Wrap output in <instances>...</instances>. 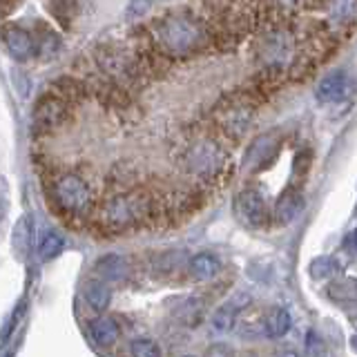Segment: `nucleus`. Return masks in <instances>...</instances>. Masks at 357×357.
<instances>
[{"label": "nucleus", "mask_w": 357, "mask_h": 357, "mask_svg": "<svg viewBox=\"0 0 357 357\" xmlns=\"http://www.w3.org/2000/svg\"><path fill=\"white\" fill-rule=\"evenodd\" d=\"M159 40L167 54L185 56L192 50H197V45L201 40V29L190 18L170 16L159 25Z\"/></svg>", "instance_id": "obj_1"}, {"label": "nucleus", "mask_w": 357, "mask_h": 357, "mask_svg": "<svg viewBox=\"0 0 357 357\" xmlns=\"http://www.w3.org/2000/svg\"><path fill=\"white\" fill-rule=\"evenodd\" d=\"M234 212L237 217L250 228H259L268 221V208H266V199L252 188H245L234 199Z\"/></svg>", "instance_id": "obj_2"}, {"label": "nucleus", "mask_w": 357, "mask_h": 357, "mask_svg": "<svg viewBox=\"0 0 357 357\" xmlns=\"http://www.w3.org/2000/svg\"><path fill=\"white\" fill-rule=\"evenodd\" d=\"M67 116V105L61 98H43L36 112H33V132L38 134H47L54 132L56 128L63 126V121Z\"/></svg>", "instance_id": "obj_3"}, {"label": "nucleus", "mask_w": 357, "mask_h": 357, "mask_svg": "<svg viewBox=\"0 0 357 357\" xmlns=\"http://www.w3.org/2000/svg\"><path fill=\"white\" fill-rule=\"evenodd\" d=\"M248 306H250V295L237 293L234 297H230L226 304H221L215 310V315H212V331H215V333H228L234 324H237V317Z\"/></svg>", "instance_id": "obj_4"}, {"label": "nucleus", "mask_w": 357, "mask_h": 357, "mask_svg": "<svg viewBox=\"0 0 357 357\" xmlns=\"http://www.w3.org/2000/svg\"><path fill=\"white\" fill-rule=\"evenodd\" d=\"M346 94H349V76H346V72H340V70L324 76L317 85L319 103H335V100H342Z\"/></svg>", "instance_id": "obj_5"}, {"label": "nucleus", "mask_w": 357, "mask_h": 357, "mask_svg": "<svg viewBox=\"0 0 357 357\" xmlns=\"http://www.w3.org/2000/svg\"><path fill=\"white\" fill-rule=\"evenodd\" d=\"M221 273V261L212 252H199L188 261V277L195 282H210Z\"/></svg>", "instance_id": "obj_6"}, {"label": "nucleus", "mask_w": 357, "mask_h": 357, "mask_svg": "<svg viewBox=\"0 0 357 357\" xmlns=\"http://www.w3.org/2000/svg\"><path fill=\"white\" fill-rule=\"evenodd\" d=\"M301 208H304V195H301L297 188H288L286 192L277 199L273 217L277 219V223H290L293 219H297Z\"/></svg>", "instance_id": "obj_7"}, {"label": "nucleus", "mask_w": 357, "mask_h": 357, "mask_svg": "<svg viewBox=\"0 0 357 357\" xmlns=\"http://www.w3.org/2000/svg\"><path fill=\"white\" fill-rule=\"evenodd\" d=\"M5 47L16 61H27L33 54V40L25 29L7 27L5 29Z\"/></svg>", "instance_id": "obj_8"}, {"label": "nucleus", "mask_w": 357, "mask_h": 357, "mask_svg": "<svg viewBox=\"0 0 357 357\" xmlns=\"http://www.w3.org/2000/svg\"><path fill=\"white\" fill-rule=\"evenodd\" d=\"M290 326H293V317H290L288 308L275 306L266 312V317H264V335L266 337H273V340L284 337V335L290 331Z\"/></svg>", "instance_id": "obj_9"}, {"label": "nucleus", "mask_w": 357, "mask_h": 357, "mask_svg": "<svg viewBox=\"0 0 357 357\" xmlns=\"http://www.w3.org/2000/svg\"><path fill=\"white\" fill-rule=\"evenodd\" d=\"M290 54H293V40H290L288 33H275V36L268 38L266 43V61L268 65L282 67L288 63Z\"/></svg>", "instance_id": "obj_10"}, {"label": "nucleus", "mask_w": 357, "mask_h": 357, "mask_svg": "<svg viewBox=\"0 0 357 357\" xmlns=\"http://www.w3.org/2000/svg\"><path fill=\"white\" fill-rule=\"evenodd\" d=\"M94 271L103 282H119L128 275V261L121 255H105L96 261Z\"/></svg>", "instance_id": "obj_11"}, {"label": "nucleus", "mask_w": 357, "mask_h": 357, "mask_svg": "<svg viewBox=\"0 0 357 357\" xmlns=\"http://www.w3.org/2000/svg\"><path fill=\"white\" fill-rule=\"evenodd\" d=\"M89 331H92V340L98 346H114L121 337V328L116 319L112 317H98L89 324Z\"/></svg>", "instance_id": "obj_12"}, {"label": "nucleus", "mask_w": 357, "mask_h": 357, "mask_svg": "<svg viewBox=\"0 0 357 357\" xmlns=\"http://www.w3.org/2000/svg\"><path fill=\"white\" fill-rule=\"evenodd\" d=\"M85 299L96 312L107 310L109 301H112V290H109L107 282H103V279H92V282H87L85 284Z\"/></svg>", "instance_id": "obj_13"}, {"label": "nucleus", "mask_w": 357, "mask_h": 357, "mask_svg": "<svg viewBox=\"0 0 357 357\" xmlns=\"http://www.w3.org/2000/svg\"><path fill=\"white\" fill-rule=\"evenodd\" d=\"M63 248H65V239L59 232H54V230L43 232V237L38 241V259L50 261L54 257H59L63 252Z\"/></svg>", "instance_id": "obj_14"}, {"label": "nucleus", "mask_w": 357, "mask_h": 357, "mask_svg": "<svg viewBox=\"0 0 357 357\" xmlns=\"http://www.w3.org/2000/svg\"><path fill=\"white\" fill-rule=\"evenodd\" d=\"M331 20L337 25H349L357 18V0H331Z\"/></svg>", "instance_id": "obj_15"}, {"label": "nucleus", "mask_w": 357, "mask_h": 357, "mask_svg": "<svg viewBox=\"0 0 357 357\" xmlns=\"http://www.w3.org/2000/svg\"><path fill=\"white\" fill-rule=\"evenodd\" d=\"M328 295L335 301H357V279L340 277L328 286Z\"/></svg>", "instance_id": "obj_16"}, {"label": "nucleus", "mask_w": 357, "mask_h": 357, "mask_svg": "<svg viewBox=\"0 0 357 357\" xmlns=\"http://www.w3.org/2000/svg\"><path fill=\"white\" fill-rule=\"evenodd\" d=\"M308 273H310L312 279H326V277H331L335 273H340V264H337V259H335V257L321 255V257H317V259L310 261Z\"/></svg>", "instance_id": "obj_17"}, {"label": "nucleus", "mask_w": 357, "mask_h": 357, "mask_svg": "<svg viewBox=\"0 0 357 357\" xmlns=\"http://www.w3.org/2000/svg\"><path fill=\"white\" fill-rule=\"evenodd\" d=\"M130 353H132V357H161L159 344H156L154 340H148V337L132 340Z\"/></svg>", "instance_id": "obj_18"}, {"label": "nucleus", "mask_w": 357, "mask_h": 357, "mask_svg": "<svg viewBox=\"0 0 357 357\" xmlns=\"http://www.w3.org/2000/svg\"><path fill=\"white\" fill-rule=\"evenodd\" d=\"M14 234H16V248H18V252L22 257V255L27 252V243H29V221H27V217H22L16 223Z\"/></svg>", "instance_id": "obj_19"}, {"label": "nucleus", "mask_w": 357, "mask_h": 357, "mask_svg": "<svg viewBox=\"0 0 357 357\" xmlns=\"http://www.w3.org/2000/svg\"><path fill=\"white\" fill-rule=\"evenodd\" d=\"M306 357H326V349H324V340L315 331L306 335Z\"/></svg>", "instance_id": "obj_20"}, {"label": "nucleus", "mask_w": 357, "mask_h": 357, "mask_svg": "<svg viewBox=\"0 0 357 357\" xmlns=\"http://www.w3.org/2000/svg\"><path fill=\"white\" fill-rule=\"evenodd\" d=\"M204 357H237V353H234L228 344H212Z\"/></svg>", "instance_id": "obj_21"}, {"label": "nucleus", "mask_w": 357, "mask_h": 357, "mask_svg": "<svg viewBox=\"0 0 357 357\" xmlns=\"http://www.w3.org/2000/svg\"><path fill=\"white\" fill-rule=\"evenodd\" d=\"M148 7H150V0H132L130 11L132 14H143V11H148Z\"/></svg>", "instance_id": "obj_22"}, {"label": "nucleus", "mask_w": 357, "mask_h": 357, "mask_svg": "<svg viewBox=\"0 0 357 357\" xmlns=\"http://www.w3.org/2000/svg\"><path fill=\"white\" fill-rule=\"evenodd\" d=\"M277 357H301L297 351H293V349H286V351H282V353H279Z\"/></svg>", "instance_id": "obj_23"}, {"label": "nucleus", "mask_w": 357, "mask_h": 357, "mask_svg": "<svg viewBox=\"0 0 357 357\" xmlns=\"http://www.w3.org/2000/svg\"><path fill=\"white\" fill-rule=\"evenodd\" d=\"M351 346H353V351L357 353V333H355L353 337H351Z\"/></svg>", "instance_id": "obj_24"}, {"label": "nucleus", "mask_w": 357, "mask_h": 357, "mask_svg": "<svg viewBox=\"0 0 357 357\" xmlns=\"http://www.w3.org/2000/svg\"><path fill=\"white\" fill-rule=\"evenodd\" d=\"M241 357H257V355H255V353H243Z\"/></svg>", "instance_id": "obj_25"}, {"label": "nucleus", "mask_w": 357, "mask_h": 357, "mask_svg": "<svg viewBox=\"0 0 357 357\" xmlns=\"http://www.w3.org/2000/svg\"><path fill=\"white\" fill-rule=\"evenodd\" d=\"M185 357H192V355H185Z\"/></svg>", "instance_id": "obj_26"}, {"label": "nucleus", "mask_w": 357, "mask_h": 357, "mask_svg": "<svg viewBox=\"0 0 357 357\" xmlns=\"http://www.w3.org/2000/svg\"><path fill=\"white\" fill-rule=\"evenodd\" d=\"M7 357H11V355H7Z\"/></svg>", "instance_id": "obj_27"}]
</instances>
